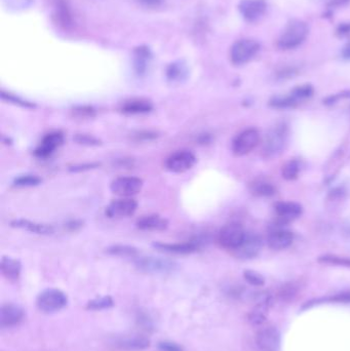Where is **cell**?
Returning a JSON list of instances; mask_svg holds the SVG:
<instances>
[{"label":"cell","instance_id":"obj_18","mask_svg":"<svg viewBox=\"0 0 350 351\" xmlns=\"http://www.w3.org/2000/svg\"><path fill=\"white\" fill-rule=\"evenodd\" d=\"M136 226L142 231L160 232L168 229L169 221L159 215H147L138 219Z\"/></svg>","mask_w":350,"mask_h":351},{"label":"cell","instance_id":"obj_15","mask_svg":"<svg viewBox=\"0 0 350 351\" xmlns=\"http://www.w3.org/2000/svg\"><path fill=\"white\" fill-rule=\"evenodd\" d=\"M267 4L265 0H241L239 10L246 22L255 23L266 13Z\"/></svg>","mask_w":350,"mask_h":351},{"label":"cell","instance_id":"obj_31","mask_svg":"<svg viewBox=\"0 0 350 351\" xmlns=\"http://www.w3.org/2000/svg\"><path fill=\"white\" fill-rule=\"evenodd\" d=\"M97 115V111L91 106H76L71 109V116L78 120H88L94 118Z\"/></svg>","mask_w":350,"mask_h":351},{"label":"cell","instance_id":"obj_33","mask_svg":"<svg viewBox=\"0 0 350 351\" xmlns=\"http://www.w3.org/2000/svg\"><path fill=\"white\" fill-rule=\"evenodd\" d=\"M298 100L295 99L292 95L291 96H277L270 100V105L274 108L285 109V108H292L297 105Z\"/></svg>","mask_w":350,"mask_h":351},{"label":"cell","instance_id":"obj_32","mask_svg":"<svg viewBox=\"0 0 350 351\" xmlns=\"http://www.w3.org/2000/svg\"><path fill=\"white\" fill-rule=\"evenodd\" d=\"M1 99L3 101L8 102V103H12V104H14L16 106H19V107L29 108V109H32V108L36 107V105L34 104V103H31V102H29L27 100L20 98L19 96H16V95L12 94V92H8V91H5V90H1Z\"/></svg>","mask_w":350,"mask_h":351},{"label":"cell","instance_id":"obj_1","mask_svg":"<svg viewBox=\"0 0 350 351\" xmlns=\"http://www.w3.org/2000/svg\"><path fill=\"white\" fill-rule=\"evenodd\" d=\"M308 33H309V28L305 22L297 19L291 20L277 39L276 45L283 50L294 49L304 43Z\"/></svg>","mask_w":350,"mask_h":351},{"label":"cell","instance_id":"obj_2","mask_svg":"<svg viewBox=\"0 0 350 351\" xmlns=\"http://www.w3.org/2000/svg\"><path fill=\"white\" fill-rule=\"evenodd\" d=\"M287 138H289L287 127L284 123L276 125L266 133L261 145V155L268 159L279 156L286 146Z\"/></svg>","mask_w":350,"mask_h":351},{"label":"cell","instance_id":"obj_12","mask_svg":"<svg viewBox=\"0 0 350 351\" xmlns=\"http://www.w3.org/2000/svg\"><path fill=\"white\" fill-rule=\"evenodd\" d=\"M204 244V241L201 239H195L186 242H156L154 243V247L157 250L177 255H188L195 252H198Z\"/></svg>","mask_w":350,"mask_h":351},{"label":"cell","instance_id":"obj_20","mask_svg":"<svg viewBox=\"0 0 350 351\" xmlns=\"http://www.w3.org/2000/svg\"><path fill=\"white\" fill-rule=\"evenodd\" d=\"M24 317V310L15 304L2 305L0 309V327L10 328L18 325Z\"/></svg>","mask_w":350,"mask_h":351},{"label":"cell","instance_id":"obj_47","mask_svg":"<svg viewBox=\"0 0 350 351\" xmlns=\"http://www.w3.org/2000/svg\"><path fill=\"white\" fill-rule=\"evenodd\" d=\"M342 57L346 60H350V44H346L342 49Z\"/></svg>","mask_w":350,"mask_h":351},{"label":"cell","instance_id":"obj_24","mask_svg":"<svg viewBox=\"0 0 350 351\" xmlns=\"http://www.w3.org/2000/svg\"><path fill=\"white\" fill-rule=\"evenodd\" d=\"M167 79L171 84H182L189 76V68L183 60L175 61L166 69Z\"/></svg>","mask_w":350,"mask_h":351},{"label":"cell","instance_id":"obj_25","mask_svg":"<svg viewBox=\"0 0 350 351\" xmlns=\"http://www.w3.org/2000/svg\"><path fill=\"white\" fill-rule=\"evenodd\" d=\"M54 17L56 23L65 30H69L73 26V18H72L71 10L64 0H59L55 6Z\"/></svg>","mask_w":350,"mask_h":351},{"label":"cell","instance_id":"obj_36","mask_svg":"<svg viewBox=\"0 0 350 351\" xmlns=\"http://www.w3.org/2000/svg\"><path fill=\"white\" fill-rule=\"evenodd\" d=\"M299 164L296 160H290L287 161L284 166L283 167L282 174L283 177L285 180H295L298 177V174H299Z\"/></svg>","mask_w":350,"mask_h":351},{"label":"cell","instance_id":"obj_26","mask_svg":"<svg viewBox=\"0 0 350 351\" xmlns=\"http://www.w3.org/2000/svg\"><path fill=\"white\" fill-rule=\"evenodd\" d=\"M114 345L121 350L138 351L147 348L149 346V341L145 338L131 336V337H123L115 340Z\"/></svg>","mask_w":350,"mask_h":351},{"label":"cell","instance_id":"obj_37","mask_svg":"<svg viewBox=\"0 0 350 351\" xmlns=\"http://www.w3.org/2000/svg\"><path fill=\"white\" fill-rule=\"evenodd\" d=\"M312 95H313V88L310 85L299 86L295 88L292 91V96L298 101L310 98Z\"/></svg>","mask_w":350,"mask_h":351},{"label":"cell","instance_id":"obj_11","mask_svg":"<svg viewBox=\"0 0 350 351\" xmlns=\"http://www.w3.org/2000/svg\"><path fill=\"white\" fill-rule=\"evenodd\" d=\"M64 143V135L61 132H51L40 141L39 145L36 147L34 154L38 158H47L53 155L54 152L59 149Z\"/></svg>","mask_w":350,"mask_h":351},{"label":"cell","instance_id":"obj_23","mask_svg":"<svg viewBox=\"0 0 350 351\" xmlns=\"http://www.w3.org/2000/svg\"><path fill=\"white\" fill-rule=\"evenodd\" d=\"M294 241V234L290 230L276 229L269 233L267 243L269 247L275 251H282L289 247Z\"/></svg>","mask_w":350,"mask_h":351},{"label":"cell","instance_id":"obj_7","mask_svg":"<svg viewBox=\"0 0 350 351\" xmlns=\"http://www.w3.org/2000/svg\"><path fill=\"white\" fill-rule=\"evenodd\" d=\"M143 186L144 182L142 179L132 176H123L111 182L110 190L119 197H132L142 191Z\"/></svg>","mask_w":350,"mask_h":351},{"label":"cell","instance_id":"obj_38","mask_svg":"<svg viewBox=\"0 0 350 351\" xmlns=\"http://www.w3.org/2000/svg\"><path fill=\"white\" fill-rule=\"evenodd\" d=\"M243 277H244V280L246 282H248L249 284H251L252 285H255V286H261V285H263L265 284L264 277L260 273L253 271V270L244 271Z\"/></svg>","mask_w":350,"mask_h":351},{"label":"cell","instance_id":"obj_13","mask_svg":"<svg viewBox=\"0 0 350 351\" xmlns=\"http://www.w3.org/2000/svg\"><path fill=\"white\" fill-rule=\"evenodd\" d=\"M256 344L260 351H277L281 345L280 333L274 327H265L256 335Z\"/></svg>","mask_w":350,"mask_h":351},{"label":"cell","instance_id":"obj_44","mask_svg":"<svg viewBox=\"0 0 350 351\" xmlns=\"http://www.w3.org/2000/svg\"><path fill=\"white\" fill-rule=\"evenodd\" d=\"M159 348L162 351H182V348L173 342H161L159 343Z\"/></svg>","mask_w":350,"mask_h":351},{"label":"cell","instance_id":"obj_28","mask_svg":"<svg viewBox=\"0 0 350 351\" xmlns=\"http://www.w3.org/2000/svg\"><path fill=\"white\" fill-rule=\"evenodd\" d=\"M251 192L254 195L267 197V196H271L275 193V188L269 182L264 180H257L251 184Z\"/></svg>","mask_w":350,"mask_h":351},{"label":"cell","instance_id":"obj_41","mask_svg":"<svg viewBox=\"0 0 350 351\" xmlns=\"http://www.w3.org/2000/svg\"><path fill=\"white\" fill-rule=\"evenodd\" d=\"M298 73V71L296 68L294 67H285L284 69H282L279 73H277V78L280 79H287L294 77L296 74Z\"/></svg>","mask_w":350,"mask_h":351},{"label":"cell","instance_id":"obj_4","mask_svg":"<svg viewBox=\"0 0 350 351\" xmlns=\"http://www.w3.org/2000/svg\"><path fill=\"white\" fill-rule=\"evenodd\" d=\"M135 266L141 272L149 274H168L178 269V264L167 258L160 257H138Z\"/></svg>","mask_w":350,"mask_h":351},{"label":"cell","instance_id":"obj_17","mask_svg":"<svg viewBox=\"0 0 350 351\" xmlns=\"http://www.w3.org/2000/svg\"><path fill=\"white\" fill-rule=\"evenodd\" d=\"M151 60L152 53L148 46L141 45L133 49L132 65L138 76H144L147 73Z\"/></svg>","mask_w":350,"mask_h":351},{"label":"cell","instance_id":"obj_3","mask_svg":"<svg viewBox=\"0 0 350 351\" xmlns=\"http://www.w3.org/2000/svg\"><path fill=\"white\" fill-rule=\"evenodd\" d=\"M260 44L252 38H242L236 40L230 47L229 58L235 66H241L252 61L259 53Z\"/></svg>","mask_w":350,"mask_h":351},{"label":"cell","instance_id":"obj_35","mask_svg":"<svg viewBox=\"0 0 350 351\" xmlns=\"http://www.w3.org/2000/svg\"><path fill=\"white\" fill-rule=\"evenodd\" d=\"M73 140L75 143L82 146L97 147L102 145V141L99 138L90 135V133H76Z\"/></svg>","mask_w":350,"mask_h":351},{"label":"cell","instance_id":"obj_8","mask_svg":"<svg viewBox=\"0 0 350 351\" xmlns=\"http://www.w3.org/2000/svg\"><path fill=\"white\" fill-rule=\"evenodd\" d=\"M197 163V156L189 150L174 152L164 162L166 169L174 174H183L191 170Z\"/></svg>","mask_w":350,"mask_h":351},{"label":"cell","instance_id":"obj_10","mask_svg":"<svg viewBox=\"0 0 350 351\" xmlns=\"http://www.w3.org/2000/svg\"><path fill=\"white\" fill-rule=\"evenodd\" d=\"M138 209V202L131 197H121L112 200L106 208L109 218H127L132 216Z\"/></svg>","mask_w":350,"mask_h":351},{"label":"cell","instance_id":"obj_29","mask_svg":"<svg viewBox=\"0 0 350 351\" xmlns=\"http://www.w3.org/2000/svg\"><path fill=\"white\" fill-rule=\"evenodd\" d=\"M106 253L112 256L118 257H137L139 255V251L137 247L128 245V244H114L106 249Z\"/></svg>","mask_w":350,"mask_h":351},{"label":"cell","instance_id":"obj_43","mask_svg":"<svg viewBox=\"0 0 350 351\" xmlns=\"http://www.w3.org/2000/svg\"><path fill=\"white\" fill-rule=\"evenodd\" d=\"M336 33L339 37H346L350 35V22L341 23L337 27Z\"/></svg>","mask_w":350,"mask_h":351},{"label":"cell","instance_id":"obj_27","mask_svg":"<svg viewBox=\"0 0 350 351\" xmlns=\"http://www.w3.org/2000/svg\"><path fill=\"white\" fill-rule=\"evenodd\" d=\"M0 269L4 277H6L8 281H18L20 277L21 270H22V265L20 261L14 259L12 257H2L1 264H0Z\"/></svg>","mask_w":350,"mask_h":351},{"label":"cell","instance_id":"obj_22","mask_svg":"<svg viewBox=\"0 0 350 351\" xmlns=\"http://www.w3.org/2000/svg\"><path fill=\"white\" fill-rule=\"evenodd\" d=\"M257 305L250 313V322L255 326H260L266 321L267 313L270 307V298L268 295H256Z\"/></svg>","mask_w":350,"mask_h":351},{"label":"cell","instance_id":"obj_39","mask_svg":"<svg viewBox=\"0 0 350 351\" xmlns=\"http://www.w3.org/2000/svg\"><path fill=\"white\" fill-rule=\"evenodd\" d=\"M132 140L136 142H146L155 140L159 137L158 132H152V131H140L135 133H132Z\"/></svg>","mask_w":350,"mask_h":351},{"label":"cell","instance_id":"obj_14","mask_svg":"<svg viewBox=\"0 0 350 351\" xmlns=\"http://www.w3.org/2000/svg\"><path fill=\"white\" fill-rule=\"evenodd\" d=\"M153 103L145 98H131L121 102L118 111L125 115H143L153 110Z\"/></svg>","mask_w":350,"mask_h":351},{"label":"cell","instance_id":"obj_21","mask_svg":"<svg viewBox=\"0 0 350 351\" xmlns=\"http://www.w3.org/2000/svg\"><path fill=\"white\" fill-rule=\"evenodd\" d=\"M10 226L39 235H50L55 232V228L49 224L37 223L27 219H16L10 222Z\"/></svg>","mask_w":350,"mask_h":351},{"label":"cell","instance_id":"obj_19","mask_svg":"<svg viewBox=\"0 0 350 351\" xmlns=\"http://www.w3.org/2000/svg\"><path fill=\"white\" fill-rule=\"evenodd\" d=\"M302 211V206L294 201H282L275 205V213L282 224L289 223L299 218Z\"/></svg>","mask_w":350,"mask_h":351},{"label":"cell","instance_id":"obj_46","mask_svg":"<svg viewBox=\"0 0 350 351\" xmlns=\"http://www.w3.org/2000/svg\"><path fill=\"white\" fill-rule=\"evenodd\" d=\"M139 1L146 6H157L160 4L161 0H139Z\"/></svg>","mask_w":350,"mask_h":351},{"label":"cell","instance_id":"obj_45","mask_svg":"<svg viewBox=\"0 0 350 351\" xmlns=\"http://www.w3.org/2000/svg\"><path fill=\"white\" fill-rule=\"evenodd\" d=\"M349 1H350V0H332V1L330 2V4H328V6H331V7H340L342 5L347 4Z\"/></svg>","mask_w":350,"mask_h":351},{"label":"cell","instance_id":"obj_40","mask_svg":"<svg viewBox=\"0 0 350 351\" xmlns=\"http://www.w3.org/2000/svg\"><path fill=\"white\" fill-rule=\"evenodd\" d=\"M112 305H113V301L110 297L99 298V299H96V300L88 303V307L91 309H96V310H98V309L108 308Z\"/></svg>","mask_w":350,"mask_h":351},{"label":"cell","instance_id":"obj_9","mask_svg":"<svg viewBox=\"0 0 350 351\" xmlns=\"http://www.w3.org/2000/svg\"><path fill=\"white\" fill-rule=\"evenodd\" d=\"M259 132L255 129H246L232 142V151L236 156H243L253 151L259 144Z\"/></svg>","mask_w":350,"mask_h":351},{"label":"cell","instance_id":"obj_34","mask_svg":"<svg viewBox=\"0 0 350 351\" xmlns=\"http://www.w3.org/2000/svg\"><path fill=\"white\" fill-rule=\"evenodd\" d=\"M318 261L324 264L337 265V266L350 268V258L347 257H340L337 255H325L318 258Z\"/></svg>","mask_w":350,"mask_h":351},{"label":"cell","instance_id":"obj_42","mask_svg":"<svg viewBox=\"0 0 350 351\" xmlns=\"http://www.w3.org/2000/svg\"><path fill=\"white\" fill-rule=\"evenodd\" d=\"M330 301L337 303H350V292L337 294L330 299Z\"/></svg>","mask_w":350,"mask_h":351},{"label":"cell","instance_id":"obj_5","mask_svg":"<svg viewBox=\"0 0 350 351\" xmlns=\"http://www.w3.org/2000/svg\"><path fill=\"white\" fill-rule=\"evenodd\" d=\"M68 302L67 296L64 292L58 288H47L41 292L36 300L37 307L41 311L51 313L63 309Z\"/></svg>","mask_w":350,"mask_h":351},{"label":"cell","instance_id":"obj_48","mask_svg":"<svg viewBox=\"0 0 350 351\" xmlns=\"http://www.w3.org/2000/svg\"><path fill=\"white\" fill-rule=\"evenodd\" d=\"M345 234L348 236V239H350V225L346 226V228H345Z\"/></svg>","mask_w":350,"mask_h":351},{"label":"cell","instance_id":"obj_16","mask_svg":"<svg viewBox=\"0 0 350 351\" xmlns=\"http://www.w3.org/2000/svg\"><path fill=\"white\" fill-rule=\"evenodd\" d=\"M261 246H262V241L258 235L246 233L244 241L238 249L233 251V254L235 257L240 258V259H243V260L253 259V258L258 256V254L260 253Z\"/></svg>","mask_w":350,"mask_h":351},{"label":"cell","instance_id":"obj_30","mask_svg":"<svg viewBox=\"0 0 350 351\" xmlns=\"http://www.w3.org/2000/svg\"><path fill=\"white\" fill-rule=\"evenodd\" d=\"M43 182V179L40 177H38L37 175H32V174H25V175H20L18 177H16L13 181V185L15 187H34V186H37L39 184H41Z\"/></svg>","mask_w":350,"mask_h":351},{"label":"cell","instance_id":"obj_6","mask_svg":"<svg viewBox=\"0 0 350 351\" xmlns=\"http://www.w3.org/2000/svg\"><path fill=\"white\" fill-rule=\"evenodd\" d=\"M245 235L246 232L241 225L238 223H230L225 225L219 231L217 241L223 249L233 252L242 243Z\"/></svg>","mask_w":350,"mask_h":351}]
</instances>
